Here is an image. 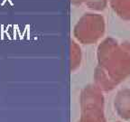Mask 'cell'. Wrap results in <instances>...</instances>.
I'll return each mask as SVG.
<instances>
[{
  "label": "cell",
  "mask_w": 130,
  "mask_h": 122,
  "mask_svg": "<svg viewBox=\"0 0 130 122\" xmlns=\"http://www.w3.org/2000/svg\"><path fill=\"white\" fill-rule=\"evenodd\" d=\"M105 29V20L103 16L94 13L84 14L79 19L74 28V33L78 38L95 39L102 35Z\"/></svg>",
  "instance_id": "6da1fadb"
},
{
  "label": "cell",
  "mask_w": 130,
  "mask_h": 122,
  "mask_svg": "<svg viewBox=\"0 0 130 122\" xmlns=\"http://www.w3.org/2000/svg\"><path fill=\"white\" fill-rule=\"evenodd\" d=\"M109 6L117 16L126 21H130V0H108Z\"/></svg>",
  "instance_id": "7a4b0ae2"
},
{
  "label": "cell",
  "mask_w": 130,
  "mask_h": 122,
  "mask_svg": "<svg viewBox=\"0 0 130 122\" xmlns=\"http://www.w3.org/2000/svg\"><path fill=\"white\" fill-rule=\"evenodd\" d=\"M108 0H86L85 4L89 9L95 11H102L107 7Z\"/></svg>",
  "instance_id": "3957f363"
},
{
  "label": "cell",
  "mask_w": 130,
  "mask_h": 122,
  "mask_svg": "<svg viewBox=\"0 0 130 122\" xmlns=\"http://www.w3.org/2000/svg\"><path fill=\"white\" fill-rule=\"evenodd\" d=\"M86 0H71V3L73 5H75V6H79V5H81L85 3Z\"/></svg>",
  "instance_id": "277c9868"
}]
</instances>
